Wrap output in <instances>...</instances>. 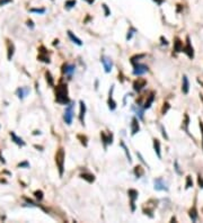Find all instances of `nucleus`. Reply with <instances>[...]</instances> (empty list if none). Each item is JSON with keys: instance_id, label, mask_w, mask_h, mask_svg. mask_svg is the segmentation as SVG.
I'll return each instance as SVG.
<instances>
[{"instance_id": "41", "label": "nucleus", "mask_w": 203, "mask_h": 223, "mask_svg": "<svg viewBox=\"0 0 203 223\" xmlns=\"http://www.w3.org/2000/svg\"><path fill=\"white\" fill-rule=\"evenodd\" d=\"M137 155H138L139 160H140V161H141V162H142L143 165H144V166H146V167H147V168L149 167V166H148V163L146 162V161H144V159H143L142 155H141V153H140V152H138V151H137Z\"/></svg>"}, {"instance_id": "8", "label": "nucleus", "mask_w": 203, "mask_h": 223, "mask_svg": "<svg viewBox=\"0 0 203 223\" xmlns=\"http://www.w3.org/2000/svg\"><path fill=\"white\" fill-rule=\"evenodd\" d=\"M100 62L104 67V71L106 73H109L112 71L113 69V61L111 58H108L106 55H102L100 56Z\"/></svg>"}, {"instance_id": "34", "label": "nucleus", "mask_w": 203, "mask_h": 223, "mask_svg": "<svg viewBox=\"0 0 203 223\" xmlns=\"http://www.w3.org/2000/svg\"><path fill=\"white\" fill-rule=\"evenodd\" d=\"M37 60L42 61L44 63H50V62H51V61H50V58L48 56V54H41V53H40L39 56H37Z\"/></svg>"}, {"instance_id": "43", "label": "nucleus", "mask_w": 203, "mask_h": 223, "mask_svg": "<svg viewBox=\"0 0 203 223\" xmlns=\"http://www.w3.org/2000/svg\"><path fill=\"white\" fill-rule=\"evenodd\" d=\"M18 167L19 168H30V163L27 161H23V162L18 163Z\"/></svg>"}, {"instance_id": "42", "label": "nucleus", "mask_w": 203, "mask_h": 223, "mask_svg": "<svg viewBox=\"0 0 203 223\" xmlns=\"http://www.w3.org/2000/svg\"><path fill=\"white\" fill-rule=\"evenodd\" d=\"M160 129H161V134H163V137H164L166 140H168V135H167V132H166V129L164 127V125H160Z\"/></svg>"}, {"instance_id": "32", "label": "nucleus", "mask_w": 203, "mask_h": 223, "mask_svg": "<svg viewBox=\"0 0 203 223\" xmlns=\"http://www.w3.org/2000/svg\"><path fill=\"white\" fill-rule=\"evenodd\" d=\"M77 5V1L76 0H67L65 2V10H70V9H72Z\"/></svg>"}, {"instance_id": "55", "label": "nucleus", "mask_w": 203, "mask_h": 223, "mask_svg": "<svg viewBox=\"0 0 203 223\" xmlns=\"http://www.w3.org/2000/svg\"><path fill=\"white\" fill-rule=\"evenodd\" d=\"M200 98H201V100L203 102V95L202 94H200Z\"/></svg>"}, {"instance_id": "35", "label": "nucleus", "mask_w": 203, "mask_h": 223, "mask_svg": "<svg viewBox=\"0 0 203 223\" xmlns=\"http://www.w3.org/2000/svg\"><path fill=\"white\" fill-rule=\"evenodd\" d=\"M191 187H193V180H192V177L187 176L186 177V183H185V189H189Z\"/></svg>"}, {"instance_id": "39", "label": "nucleus", "mask_w": 203, "mask_h": 223, "mask_svg": "<svg viewBox=\"0 0 203 223\" xmlns=\"http://www.w3.org/2000/svg\"><path fill=\"white\" fill-rule=\"evenodd\" d=\"M34 195H35V198H36L37 201H42V199H43V192H42V190H36V192H34Z\"/></svg>"}, {"instance_id": "38", "label": "nucleus", "mask_w": 203, "mask_h": 223, "mask_svg": "<svg viewBox=\"0 0 203 223\" xmlns=\"http://www.w3.org/2000/svg\"><path fill=\"white\" fill-rule=\"evenodd\" d=\"M169 108H170V105H169L168 103H164V106L161 108V114H163V115H166L167 111H169Z\"/></svg>"}, {"instance_id": "2", "label": "nucleus", "mask_w": 203, "mask_h": 223, "mask_svg": "<svg viewBox=\"0 0 203 223\" xmlns=\"http://www.w3.org/2000/svg\"><path fill=\"white\" fill-rule=\"evenodd\" d=\"M65 152L63 148H59L56 153V163L58 170H59V176H63L65 172Z\"/></svg>"}, {"instance_id": "5", "label": "nucleus", "mask_w": 203, "mask_h": 223, "mask_svg": "<svg viewBox=\"0 0 203 223\" xmlns=\"http://www.w3.org/2000/svg\"><path fill=\"white\" fill-rule=\"evenodd\" d=\"M128 195L130 198V207H131V212L135 211V201L139 197V192L134 188H130L128 190Z\"/></svg>"}, {"instance_id": "54", "label": "nucleus", "mask_w": 203, "mask_h": 223, "mask_svg": "<svg viewBox=\"0 0 203 223\" xmlns=\"http://www.w3.org/2000/svg\"><path fill=\"white\" fill-rule=\"evenodd\" d=\"M35 146V148H36V149H41V151H42V149H43L42 146Z\"/></svg>"}, {"instance_id": "31", "label": "nucleus", "mask_w": 203, "mask_h": 223, "mask_svg": "<svg viewBox=\"0 0 203 223\" xmlns=\"http://www.w3.org/2000/svg\"><path fill=\"white\" fill-rule=\"evenodd\" d=\"M144 56H146V54H143V53L142 54H134L133 56L130 58V62H131V64L133 65L134 63H138L139 61L141 60V59H143Z\"/></svg>"}, {"instance_id": "1", "label": "nucleus", "mask_w": 203, "mask_h": 223, "mask_svg": "<svg viewBox=\"0 0 203 223\" xmlns=\"http://www.w3.org/2000/svg\"><path fill=\"white\" fill-rule=\"evenodd\" d=\"M56 102L60 105H68L71 103L69 98V90H68V85L61 82L56 87Z\"/></svg>"}, {"instance_id": "52", "label": "nucleus", "mask_w": 203, "mask_h": 223, "mask_svg": "<svg viewBox=\"0 0 203 223\" xmlns=\"http://www.w3.org/2000/svg\"><path fill=\"white\" fill-rule=\"evenodd\" d=\"M95 89L96 90H97V89H98V80H96V82H95Z\"/></svg>"}, {"instance_id": "53", "label": "nucleus", "mask_w": 203, "mask_h": 223, "mask_svg": "<svg viewBox=\"0 0 203 223\" xmlns=\"http://www.w3.org/2000/svg\"><path fill=\"white\" fill-rule=\"evenodd\" d=\"M33 134H34V135H37V134H39V135H40V134H41V132H40V131H35Z\"/></svg>"}, {"instance_id": "56", "label": "nucleus", "mask_w": 203, "mask_h": 223, "mask_svg": "<svg viewBox=\"0 0 203 223\" xmlns=\"http://www.w3.org/2000/svg\"><path fill=\"white\" fill-rule=\"evenodd\" d=\"M52 1H53V0H52Z\"/></svg>"}, {"instance_id": "16", "label": "nucleus", "mask_w": 203, "mask_h": 223, "mask_svg": "<svg viewBox=\"0 0 203 223\" xmlns=\"http://www.w3.org/2000/svg\"><path fill=\"white\" fill-rule=\"evenodd\" d=\"M30 89L28 87H19V88L16 90V95H17V97L19 99H24L27 95L30 94Z\"/></svg>"}, {"instance_id": "51", "label": "nucleus", "mask_w": 203, "mask_h": 223, "mask_svg": "<svg viewBox=\"0 0 203 223\" xmlns=\"http://www.w3.org/2000/svg\"><path fill=\"white\" fill-rule=\"evenodd\" d=\"M59 44V39H54V42H53V45H58Z\"/></svg>"}, {"instance_id": "20", "label": "nucleus", "mask_w": 203, "mask_h": 223, "mask_svg": "<svg viewBox=\"0 0 203 223\" xmlns=\"http://www.w3.org/2000/svg\"><path fill=\"white\" fill-rule=\"evenodd\" d=\"M183 42L178 37H175L174 39V51L175 53H179V52H183Z\"/></svg>"}, {"instance_id": "4", "label": "nucleus", "mask_w": 203, "mask_h": 223, "mask_svg": "<svg viewBox=\"0 0 203 223\" xmlns=\"http://www.w3.org/2000/svg\"><path fill=\"white\" fill-rule=\"evenodd\" d=\"M133 74L137 76V77H141L143 74H146L147 72H149V67L146 64H142V63H134L133 65Z\"/></svg>"}, {"instance_id": "6", "label": "nucleus", "mask_w": 203, "mask_h": 223, "mask_svg": "<svg viewBox=\"0 0 203 223\" xmlns=\"http://www.w3.org/2000/svg\"><path fill=\"white\" fill-rule=\"evenodd\" d=\"M100 139H102V143H103L104 149L107 150V146H111L113 143V134L111 132L106 133V132L102 131L100 132Z\"/></svg>"}, {"instance_id": "30", "label": "nucleus", "mask_w": 203, "mask_h": 223, "mask_svg": "<svg viewBox=\"0 0 203 223\" xmlns=\"http://www.w3.org/2000/svg\"><path fill=\"white\" fill-rule=\"evenodd\" d=\"M135 33H138V30L135 28V27H133V26H130L129 30H128V33H126V41L129 42L130 39H132V37H133V35L135 34Z\"/></svg>"}, {"instance_id": "3", "label": "nucleus", "mask_w": 203, "mask_h": 223, "mask_svg": "<svg viewBox=\"0 0 203 223\" xmlns=\"http://www.w3.org/2000/svg\"><path fill=\"white\" fill-rule=\"evenodd\" d=\"M75 103H71L67 105V107L65 109V113H63V120H65V124L67 125H71L72 121H74V116H75Z\"/></svg>"}, {"instance_id": "46", "label": "nucleus", "mask_w": 203, "mask_h": 223, "mask_svg": "<svg viewBox=\"0 0 203 223\" xmlns=\"http://www.w3.org/2000/svg\"><path fill=\"white\" fill-rule=\"evenodd\" d=\"M160 41H161V42H160L161 45H165V46H167V45H168V41L165 39L164 36H160Z\"/></svg>"}, {"instance_id": "47", "label": "nucleus", "mask_w": 203, "mask_h": 223, "mask_svg": "<svg viewBox=\"0 0 203 223\" xmlns=\"http://www.w3.org/2000/svg\"><path fill=\"white\" fill-rule=\"evenodd\" d=\"M198 181H199L200 188H203V177L199 176V178H198Z\"/></svg>"}, {"instance_id": "29", "label": "nucleus", "mask_w": 203, "mask_h": 223, "mask_svg": "<svg viewBox=\"0 0 203 223\" xmlns=\"http://www.w3.org/2000/svg\"><path fill=\"white\" fill-rule=\"evenodd\" d=\"M45 79H46V82L50 87H54V78L52 76V73L50 71H45Z\"/></svg>"}, {"instance_id": "28", "label": "nucleus", "mask_w": 203, "mask_h": 223, "mask_svg": "<svg viewBox=\"0 0 203 223\" xmlns=\"http://www.w3.org/2000/svg\"><path fill=\"white\" fill-rule=\"evenodd\" d=\"M189 215H190L191 220L193 221V222H195L196 220H198V218H199V214H198V210H196V206H193L192 209L190 210V212H189Z\"/></svg>"}, {"instance_id": "13", "label": "nucleus", "mask_w": 203, "mask_h": 223, "mask_svg": "<svg viewBox=\"0 0 203 223\" xmlns=\"http://www.w3.org/2000/svg\"><path fill=\"white\" fill-rule=\"evenodd\" d=\"M113 91H114V85L111 86V89H109V94H108V99H107V105L109 111H115L116 109V102L113 99Z\"/></svg>"}, {"instance_id": "18", "label": "nucleus", "mask_w": 203, "mask_h": 223, "mask_svg": "<svg viewBox=\"0 0 203 223\" xmlns=\"http://www.w3.org/2000/svg\"><path fill=\"white\" fill-rule=\"evenodd\" d=\"M155 98H156L155 93H154V91H151V93L149 94V96H147V99H146V102H144L143 108H144V109H149V108L151 107V105H152V103H154Z\"/></svg>"}, {"instance_id": "36", "label": "nucleus", "mask_w": 203, "mask_h": 223, "mask_svg": "<svg viewBox=\"0 0 203 223\" xmlns=\"http://www.w3.org/2000/svg\"><path fill=\"white\" fill-rule=\"evenodd\" d=\"M30 13L39 14V15H43L45 13V8H30Z\"/></svg>"}, {"instance_id": "9", "label": "nucleus", "mask_w": 203, "mask_h": 223, "mask_svg": "<svg viewBox=\"0 0 203 223\" xmlns=\"http://www.w3.org/2000/svg\"><path fill=\"white\" fill-rule=\"evenodd\" d=\"M185 46L183 47V52L185 53L186 55L189 56V59H193L194 58V50H193V46L191 44V41H190V36H186V42H185Z\"/></svg>"}, {"instance_id": "33", "label": "nucleus", "mask_w": 203, "mask_h": 223, "mask_svg": "<svg viewBox=\"0 0 203 223\" xmlns=\"http://www.w3.org/2000/svg\"><path fill=\"white\" fill-rule=\"evenodd\" d=\"M77 139L79 140V141H80V143H81L84 146H88V137H87L86 135H84V134H78Z\"/></svg>"}, {"instance_id": "22", "label": "nucleus", "mask_w": 203, "mask_h": 223, "mask_svg": "<svg viewBox=\"0 0 203 223\" xmlns=\"http://www.w3.org/2000/svg\"><path fill=\"white\" fill-rule=\"evenodd\" d=\"M67 33H68V36H69V39H71V42H72V43L77 44L78 46H81L82 45L81 39H79V37H77V36H76L71 30H67Z\"/></svg>"}, {"instance_id": "24", "label": "nucleus", "mask_w": 203, "mask_h": 223, "mask_svg": "<svg viewBox=\"0 0 203 223\" xmlns=\"http://www.w3.org/2000/svg\"><path fill=\"white\" fill-rule=\"evenodd\" d=\"M80 178L85 179L87 183L89 184H93L95 181V176L93 174H89V172H84V174H80Z\"/></svg>"}, {"instance_id": "45", "label": "nucleus", "mask_w": 203, "mask_h": 223, "mask_svg": "<svg viewBox=\"0 0 203 223\" xmlns=\"http://www.w3.org/2000/svg\"><path fill=\"white\" fill-rule=\"evenodd\" d=\"M11 2H13V0H0V7L6 6V5L8 4H11Z\"/></svg>"}, {"instance_id": "49", "label": "nucleus", "mask_w": 203, "mask_h": 223, "mask_svg": "<svg viewBox=\"0 0 203 223\" xmlns=\"http://www.w3.org/2000/svg\"><path fill=\"white\" fill-rule=\"evenodd\" d=\"M152 1H155V2H156L157 5H158V6H161V5L164 4L165 0H152Z\"/></svg>"}, {"instance_id": "7", "label": "nucleus", "mask_w": 203, "mask_h": 223, "mask_svg": "<svg viewBox=\"0 0 203 223\" xmlns=\"http://www.w3.org/2000/svg\"><path fill=\"white\" fill-rule=\"evenodd\" d=\"M154 188L158 192H168V186L165 183V180L160 177L154 180Z\"/></svg>"}, {"instance_id": "11", "label": "nucleus", "mask_w": 203, "mask_h": 223, "mask_svg": "<svg viewBox=\"0 0 203 223\" xmlns=\"http://www.w3.org/2000/svg\"><path fill=\"white\" fill-rule=\"evenodd\" d=\"M146 86H147V80L143 79V78H138L133 82V90L137 91V93H140Z\"/></svg>"}, {"instance_id": "17", "label": "nucleus", "mask_w": 203, "mask_h": 223, "mask_svg": "<svg viewBox=\"0 0 203 223\" xmlns=\"http://www.w3.org/2000/svg\"><path fill=\"white\" fill-rule=\"evenodd\" d=\"M189 90H190V81H189V78L187 76H183V79H182V93L184 95L189 94Z\"/></svg>"}, {"instance_id": "44", "label": "nucleus", "mask_w": 203, "mask_h": 223, "mask_svg": "<svg viewBox=\"0 0 203 223\" xmlns=\"http://www.w3.org/2000/svg\"><path fill=\"white\" fill-rule=\"evenodd\" d=\"M26 25L28 26L30 30H34L35 25H34V23H33V20H32V19H28V20L26 22Z\"/></svg>"}, {"instance_id": "50", "label": "nucleus", "mask_w": 203, "mask_h": 223, "mask_svg": "<svg viewBox=\"0 0 203 223\" xmlns=\"http://www.w3.org/2000/svg\"><path fill=\"white\" fill-rule=\"evenodd\" d=\"M85 1H86L88 5H93L94 2H95V0H85Z\"/></svg>"}, {"instance_id": "23", "label": "nucleus", "mask_w": 203, "mask_h": 223, "mask_svg": "<svg viewBox=\"0 0 203 223\" xmlns=\"http://www.w3.org/2000/svg\"><path fill=\"white\" fill-rule=\"evenodd\" d=\"M8 43H7V49H8V53H7V58H8V60L10 61L11 59H13L14 56V53H15V45H14L13 42H10V41H7Z\"/></svg>"}, {"instance_id": "27", "label": "nucleus", "mask_w": 203, "mask_h": 223, "mask_svg": "<svg viewBox=\"0 0 203 223\" xmlns=\"http://www.w3.org/2000/svg\"><path fill=\"white\" fill-rule=\"evenodd\" d=\"M120 146H122V149H123V151H124V153H125L126 159H128V161H129V163H131V162H132V158H131V155H130L129 148L126 146V144L124 143V141H121V142H120Z\"/></svg>"}, {"instance_id": "26", "label": "nucleus", "mask_w": 203, "mask_h": 223, "mask_svg": "<svg viewBox=\"0 0 203 223\" xmlns=\"http://www.w3.org/2000/svg\"><path fill=\"white\" fill-rule=\"evenodd\" d=\"M189 126H190V116L185 114L184 115V120H183V124H182V129L184 130L187 134H190L189 133Z\"/></svg>"}, {"instance_id": "14", "label": "nucleus", "mask_w": 203, "mask_h": 223, "mask_svg": "<svg viewBox=\"0 0 203 223\" xmlns=\"http://www.w3.org/2000/svg\"><path fill=\"white\" fill-rule=\"evenodd\" d=\"M140 131V124H139V118L137 116L132 117L131 121V135H135Z\"/></svg>"}, {"instance_id": "48", "label": "nucleus", "mask_w": 203, "mask_h": 223, "mask_svg": "<svg viewBox=\"0 0 203 223\" xmlns=\"http://www.w3.org/2000/svg\"><path fill=\"white\" fill-rule=\"evenodd\" d=\"M200 129H201V133H202V146H203V122L200 121Z\"/></svg>"}, {"instance_id": "25", "label": "nucleus", "mask_w": 203, "mask_h": 223, "mask_svg": "<svg viewBox=\"0 0 203 223\" xmlns=\"http://www.w3.org/2000/svg\"><path fill=\"white\" fill-rule=\"evenodd\" d=\"M133 174H134V176H135L139 179V178H141V177L144 175V169L142 168V166L138 165V166H135V167H134Z\"/></svg>"}, {"instance_id": "21", "label": "nucleus", "mask_w": 203, "mask_h": 223, "mask_svg": "<svg viewBox=\"0 0 203 223\" xmlns=\"http://www.w3.org/2000/svg\"><path fill=\"white\" fill-rule=\"evenodd\" d=\"M154 149L158 159H161V146H160V141L158 139H154Z\"/></svg>"}, {"instance_id": "10", "label": "nucleus", "mask_w": 203, "mask_h": 223, "mask_svg": "<svg viewBox=\"0 0 203 223\" xmlns=\"http://www.w3.org/2000/svg\"><path fill=\"white\" fill-rule=\"evenodd\" d=\"M61 71L63 74L68 76V77H72V74L75 73L76 71V65L75 64H71V63H63L62 64V68H61Z\"/></svg>"}, {"instance_id": "12", "label": "nucleus", "mask_w": 203, "mask_h": 223, "mask_svg": "<svg viewBox=\"0 0 203 223\" xmlns=\"http://www.w3.org/2000/svg\"><path fill=\"white\" fill-rule=\"evenodd\" d=\"M131 109H132V111H134V114H135V116L138 117L140 121H143V118H144V108H143V106H141V105H133L132 107H131Z\"/></svg>"}, {"instance_id": "40", "label": "nucleus", "mask_w": 203, "mask_h": 223, "mask_svg": "<svg viewBox=\"0 0 203 223\" xmlns=\"http://www.w3.org/2000/svg\"><path fill=\"white\" fill-rule=\"evenodd\" d=\"M174 168H175V171L177 172V175L181 176L182 174H183V171L181 170V167H179V165H178L177 161H174Z\"/></svg>"}, {"instance_id": "19", "label": "nucleus", "mask_w": 203, "mask_h": 223, "mask_svg": "<svg viewBox=\"0 0 203 223\" xmlns=\"http://www.w3.org/2000/svg\"><path fill=\"white\" fill-rule=\"evenodd\" d=\"M10 137H11V140L14 141V143H16L17 146H26L25 141L23 140L22 137H17L15 132H10Z\"/></svg>"}, {"instance_id": "37", "label": "nucleus", "mask_w": 203, "mask_h": 223, "mask_svg": "<svg viewBox=\"0 0 203 223\" xmlns=\"http://www.w3.org/2000/svg\"><path fill=\"white\" fill-rule=\"evenodd\" d=\"M102 8H103V10H104V15H105L106 17H108V16L111 15V9L108 8V6L106 4H103L102 5Z\"/></svg>"}, {"instance_id": "15", "label": "nucleus", "mask_w": 203, "mask_h": 223, "mask_svg": "<svg viewBox=\"0 0 203 223\" xmlns=\"http://www.w3.org/2000/svg\"><path fill=\"white\" fill-rule=\"evenodd\" d=\"M79 105H80V111H79V121H80V123H81V125H84L85 126V115H86V104H85V102L84 100H80L79 102Z\"/></svg>"}]
</instances>
